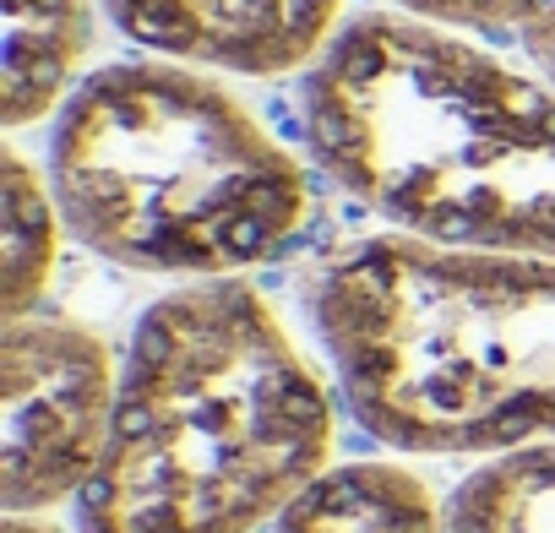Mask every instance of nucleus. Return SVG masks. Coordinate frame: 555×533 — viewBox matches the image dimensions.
Returning a JSON list of instances; mask_svg holds the SVG:
<instances>
[{
    "instance_id": "obj_1",
    "label": "nucleus",
    "mask_w": 555,
    "mask_h": 533,
    "mask_svg": "<svg viewBox=\"0 0 555 533\" xmlns=\"http://www.w3.org/2000/svg\"><path fill=\"white\" fill-rule=\"evenodd\" d=\"M311 158L398 234L555 261V82L409 12L338 28L300 82Z\"/></svg>"
},
{
    "instance_id": "obj_2",
    "label": "nucleus",
    "mask_w": 555,
    "mask_h": 533,
    "mask_svg": "<svg viewBox=\"0 0 555 533\" xmlns=\"http://www.w3.org/2000/svg\"><path fill=\"white\" fill-rule=\"evenodd\" d=\"M333 457V398L245 278L164 295L120 365L82 533H256Z\"/></svg>"
},
{
    "instance_id": "obj_3",
    "label": "nucleus",
    "mask_w": 555,
    "mask_h": 533,
    "mask_svg": "<svg viewBox=\"0 0 555 533\" xmlns=\"http://www.w3.org/2000/svg\"><path fill=\"white\" fill-rule=\"evenodd\" d=\"M354 419L430 457L555 446V261L360 239L311 289Z\"/></svg>"
},
{
    "instance_id": "obj_4",
    "label": "nucleus",
    "mask_w": 555,
    "mask_h": 533,
    "mask_svg": "<svg viewBox=\"0 0 555 533\" xmlns=\"http://www.w3.org/2000/svg\"><path fill=\"white\" fill-rule=\"evenodd\" d=\"M44 180L77 245L196 284L272 261L311 212L300 158L218 77L158 55L82 77Z\"/></svg>"
},
{
    "instance_id": "obj_5",
    "label": "nucleus",
    "mask_w": 555,
    "mask_h": 533,
    "mask_svg": "<svg viewBox=\"0 0 555 533\" xmlns=\"http://www.w3.org/2000/svg\"><path fill=\"white\" fill-rule=\"evenodd\" d=\"M120 370L104 338L66 316H17L0 343V484L34 517L82 495L109 446Z\"/></svg>"
},
{
    "instance_id": "obj_6",
    "label": "nucleus",
    "mask_w": 555,
    "mask_h": 533,
    "mask_svg": "<svg viewBox=\"0 0 555 533\" xmlns=\"http://www.w3.org/2000/svg\"><path fill=\"white\" fill-rule=\"evenodd\" d=\"M104 12L147 55L234 77L311 72L344 28V0H104Z\"/></svg>"
},
{
    "instance_id": "obj_7",
    "label": "nucleus",
    "mask_w": 555,
    "mask_h": 533,
    "mask_svg": "<svg viewBox=\"0 0 555 533\" xmlns=\"http://www.w3.org/2000/svg\"><path fill=\"white\" fill-rule=\"evenodd\" d=\"M0 115L12 131L61 115L82 88L99 23L93 0H0Z\"/></svg>"
},
{
    "instance_id": "obj_8",
    "label": "nucleus",
    "mask_w": 555,
    "mask_h": 533,
    "mask_svg": "<svg viewBox=\"0 0 555 533\" xmlns=\"http://www.w3.org/2000/svg\"><path fill=\"white\" fill-rule=\"evenodd\" d=\"M272 533H441V511L420 473L398 463L327 468Z\"/></svg>"
},
{
    "instance_id": "obj_9",
    "label": "nucleus",
    "mask_w": 555,
    "mask_h": 533,
    "mask_svg": "<svg viewBox=\"0 0 555 533\" xmlns=\"http://www.w3.org/2000/svg\"><path fill=\"white\" fill-rule=\"evenodd\" d=\"M441 533H555V446L485 457L452 490Z\"/></svg>"
},
{
    "instance_id": "obj_10",
    "label": "nucleus",
    "mask_w": 555,
    "mask_h": 533,
    "mask_svg": "<svg viewBox=\"0 0 555 533\" xmlns=\"http://www.w3.org/2000/svg\"><path fill=\"white\" fill-rule=\"evenodd\" d=\"M61 207L50 196V180L12 147L7 153V212H0V289H7V322L34 316L61 245Z\"/></svg>"
},
{
    "instance_id": "obj_11",
    "label": "nucleus",
    "mask_w": 555,
    "mask_h": 533,
    "mask_svg": "<svg viewBox=\"0 0 555 533\" xmlns=\"http://www.w3.org/2000/svg\"><path fill=\"white\" fill-rule=\"evenodd\" d=\"M550 0H392V12L441 23V28H463V34H522Z\"/></svg>"
},
{
    "instance_id": "obj_12",
    "label": "nucleus",
    "mask_w": 555,
    "mask_h": 533,
    "mask_svg": "<svg viewBox=\"0 0 555 533\" xmlns=\"http://www.w3.org/2000/svg\"><path fill=\"white\" fill-rule=\"evenodd\" d=\"M517 44H522V55L533 61V72L555 82V0H550V6H544L522 34H517Z\"/></svg>"
},
{
    "instance_id": "obj_13",
    "label": "nucleus",
    "mask_w": 555,
    "mask_h": 533,
    "mask_svg": "<svg viewBox=\"0 0 555 533\" xmlns=\"http://www.w3.org/2000/svg\"><path fill=\"white\" fill-rule=\"evenodd\" d=\"M7 533H61V528H50V522H34V517H12V522H7Z\"/></svg>"
}]
</instances>
